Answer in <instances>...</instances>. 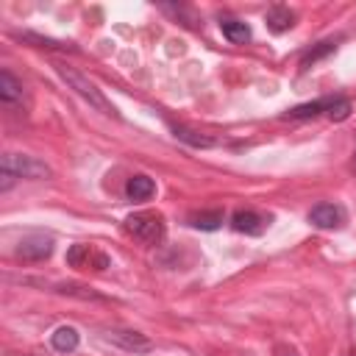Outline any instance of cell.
Listing matches in <instances>:
<instances>
[{"mask_svg": "<svg viewBox=\"0 0 356 356\" xmlns=\"http://www.w3.org/2000/svg\"><path fill=\"white\" fill-rule=\"evenodd\" d=\"M56 292H61V295H72V298H81V300H103V295L100 292H95L92 286H83V284H75V281H61V284H56Z\"/></svg>", "mask_w": 356, "mask_h": 356, "instance_id": "obj_17", "label": "cell"}, {"mask_svg": "<svg viewBox=\"0 0 356 356\" xmlns=\"http://www.w3.org/2000/svg\"><path fill=\"white\" fill-rule=\"evenodd\" d=\"M17 39H22V42H36V47H50V50H75L70 42H58V39L36 36V33H17Z\"/></svg>", "mask_w": 356, "mask_h": 356, "instance_id": "obj_19", "label": "cell"}, {"mask_svg": "<svg viewBox=\"0 0 356 356\" xmlns=\"http://www.w3.org/2000/svg\"><path fill=\"white\" fill-rule=\"evenodd\" d=\"M14 181H17V175H14V172L0 170V192H8V189L14 186Z\"/></svg>", "mask_w": 356, "mask_h": 356, "instance_id": "obj_21", "label": "cell"}, {"mask_svg": "<svg viewBox=\"0 0 356 356\" xmlns=\"http://www.w3.org/2000/svg\"><path fill=\"white\" fill-rule=\"evenodd\" d=\"M103 339L117 345V348H122V350H128V353H147V350H153V342L145 334L131 331V328H106Z\"/></svg>", "mask_w": 356, "mask_h": 356, "instance_id": "obj_6", "label": "cell"}, {"mask_svg": "<svg viewBox=\"0 0 356 356\" xmlns=\"http://www.w3.org/2000/svg\"><path fill=\"white\" fill-rule=\"evenodd\" d=\"M350 100L348 97H320V100H312V103H300V106H292L289 111H284L281 117L284 120H312V117H320V114H328L331 120H348L350 117Z\"/></svg>", "mask_w": 356, "mask_h": 356, "instance_id": "obj_1", "label": "cell"}, {"mask_svg": "<svg viewBox=\"0 0 356 356\" xmlns=\"http://www.w3.org/2000/svg\"><path fill=\"white\" fill-rule=\"evenodd\" d=\"M220 31H222V36L228 39V42H234V44H245V42H250V25L248 22H242V19H236V17H222L220 19Z\"/></svg>", "mask_w": 356, "mask_h": 356, "instance_id": "obj_12", "label": "cell"}, {"mask_svg": "<svg viewBox=\"0 0 356 356\" xmlns=\"http://www.w3.org/2000/svg\"><path fill=\"white\" fill-rule=\"evenodd\" d=\"M19 100H22V83L8 70H0V103L3 106H17Z\"/></svg>", "mask_w": 356, "mask_h": 356, "instance_id": "obj_13", "label": "cell"}, {"mask_svg": "<svg viewBox=\"0 0 356 356\" xmlns=\"http://www.w3.org/2000/svg\"><path fill=\"white\" fill-rule=\"evenodd\" d=\"M161 8H164V11H170V14H175V17H184V19H186V25H192V28L197 25V17H195L189 8H184V6H161Z\"/></svg>", "mask_w": 356, "mask_h": 356, "instance_id": "obj_20", "label": "cell"}, {"mask_svg": "<svg viewBox=\"0 0 356 356\" xmlns=\"http://www.w3.org/2000/svg\"><path fill=\"white\" fill-rule=\"evenodd\" d=\"M14 253L22 261H44L53 253V239L44 236V234H28V236L19 239V245H17Z\"/></svg>", "mask_w": 356, "mask_h": 356, "instance_id": "obj_7", "label": "cell"}, {"mask_svg": "<svg viewBox=\"0 0 356 356\" xmlns=\"http://www.w3.org/2000/svg\"><path fill=\"white\" fill-rule=\"evenodd\" d=\"M81 342V334L75 325H58L53 334H50V345L56 353H72Z\"/></svg>", "mask_w": 356, "mask_h": 356, "instance_id": "obj_11", "label": "cell"}, {"mask_svg": "<svg viewBox=\"0 0 356 356\" xmlns=\"http://www.w3.org/2000/svg\"><path fill=\"white\" fill-rule=\"evenodd\" d=\"M170 128H172L175 139H181V142H186V145H192V147H211V145H214L211 136L197 134V131H192V128H184V125H170Z\"/></svg>", "mask_w": 356, "mask_h": 356, "instance_id": "obj_16", "label": "cell"}, {"mask_svg": "<svg viewBox=\"0 0 356 356\" xmlns=\"http://www.w3.org/2000/svg\"><path fill=\"white\" fill-rule=\"evenodd\" d=\"M334 47H337V42L334 39H325V42H317L314 47H309L303 56H300V67H312L314 61H320V58H325L328 53H334Z\"/></svg>", "mask_w": 356, "mask_h": 356, "instance_id": "obj_18", "label": "cell"}, {"mask_svg": "<svg viewBox=\"0 0 356 356\" xmlns=\"http://www.w3.org/2000/svg\"><path fill=\"white\" fill-rule=\"evenodd\" d=\"M222 220H225L222 209H209V211H195V214H189V225H192V228H200V231H217V228L222 225Z\"/></svg>", "mask_w": 356, "mask_h": 356, "instance_id": "obj_15", "label": "cell"}, {"mask_svg": "<svg viewBox=\"0 0 356 356\" xmlns=\"http://www.w3.org/2000/svg\"><path fill=\"white\" fill-rule=\"evenodd\" d=\"M0 170L14 172L17 178H47L50 167L33 156H19V153H3L0 159Z\"/></svg>", "mask_w": 356, "mask_h": 356, "instance_id": "obj_4", "label": "cell"}, {"mask_svg": "<svg viewBox=\"0 0 356 356\" xmlns=\"http://www.w3.org/2000/svg\"><path fill=\"white\" fill-rule=\"evenodd\" d=\"M67 264L70 267H78V270H106L111 264V259L97 250L95 245H86V242H75L70 250H67Z\"/></svg>", "mask_w": 356, "mask_h": 356, "instance_id": "obj_5", "label": "cell"}, {"mask_svg": "<svg viewBox=\"0 0 356 356\" xmlns=\"http://www.w3.org/2000/svg\"><path fill=\"white\" fill-rule=\"evenodd\" d=\"M309 222L323 228V231H334V228H342L345 225V209L337 206V203H317L312 211H309Z\"/></svg>", "mask_w": 356, "mask_h": 356, "instance_id": "obj_8", "label": "cell"}, {"mask_svg": "<svg viewBox=\"0 0 356 356\" xmlns=\"http://www.w3.org/2000/svg\"><path fill=\"white\" fill-rule=\"evenodd\" d=\"M295 25V11H289L286 6H273L270 11H267V28L273 31V33H284V31H289Z\"/></svg>", "mask_w": 356, "mask_h": 356, "instance_id": "obj_14", "label": "cell"}, {"mask_svg": "<svg viewBox=\"0 0 356 356\" xmlns=\"http://www.w3.org/2000/svg\"><path fill=\"white\" fill-rule=\"evenodd\" d=\"M153 192H156V184H153V178H147V175H131V178L125 181V197L134 200V203L150 200Z\"/></svg>", "mask_w": 356, "mask_h": 356, "instance_id": "obj_10", "label": "cell"}, {"mask_svg": "<svg viewBox=\"0 0 356 356\" xmlns=\"http://www.w3.org/2000/svg\"><path fill=\"white\" fill-rule=\"evenodd\" d=\"M56 72H58V75L67 81V86H70V89H75V92H78V95H81L92 108H97V111H103V114H117V111H114V106L103 97V92H100V89L86 78V75H81L75 67H70V64H56Z\"/></svg>", "mask_w": 356, "mask_h": 356, "instance_id": "obj_2", "label": "cell"}, {"mask_svg": "<svg viewBox=\"0 0 356 356\" xmlns=\"http://www.w3.org/2000/svg\"><path fill=\"white\" fill-rule=\"evenodd\" d=\"M231 228L239 231V234H248V236H259V234H264V228H267V217H261V214L253 211V209H239V211H234V217H231Z\"/></svg>", "mask_w": 356, "mask_h": 356, "instance_id": "obj_9", "label": "cell"}, {"mask_svg": "<svg viewBox=\"0 0 356 356\" xmlns=\"http://www.w3.org/2000/svg\"><path fill=\"white\" fill-rule=\"evenodd\" d=\"M125 231L145 245H159L164 239V217L159 211H136L125 220Z\"/></svg>", "mask_w": 356, "mask_h": 356, "instance_id": "obj_3", "label": "cell"}]
</instances>
